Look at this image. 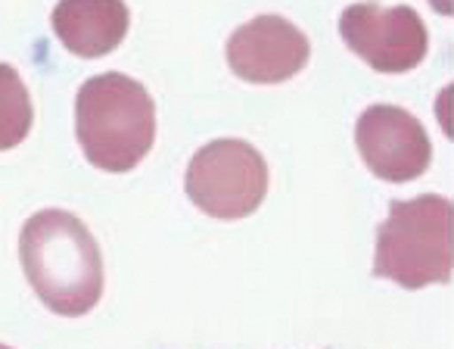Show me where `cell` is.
I'll return each instance as SVG.
<instances>
[{
  "label": "cell",
  "mask_w": 454,
  "mask_h": 349,
  "mask_svg": "<svg viewBox=\"0 0 454 349\" xmlns=\"http://www.w3.org/2000/svg\"><path fill=\"white\" fill-rule=\"evenodd\" d=\"M20 259L38 299L66 318L88 315L103 297V256L94 234L66 210H41L22 225Z\"/></svg>",
  "instance_id": "cell-1"
},
{
  "label": "cell",
  "mask_w": 454,
  "mask_h": 349,
  "mask_svg": "<svg viewBox=\"0 0 454 349\" xmlns=\"http://www.w3.org/2000/svg\"><path fill=\"white\" fill-rule=\"evenodd\" d=\"M75 134L90 165L131 171L156 140V103L150 91L121 72H103L78 88Z\"/></svg>",
  "instance_id": "cell-2"
},
{
  "label": "cell",
  "mask_w": 454,
  "mask_h": 349,
  "mask_svg": "<svg viewBox=\"0 0 454 349\" xmlns=\"http://www.w3.org/2000/svg\"><path fill=\"white\" fill-rule=\"evenodd\" d=\"M451 222V200L439 194L392 200L389 216L377 228L373 278L395 281L404 290L448 284L454 268Z\"/></svg>",
  "instance_id": "cell-3"
},
{
  "label": "cell",
  "mask_w": 454,
  "mask_h": 349,
  "mask_svg": "<svg viewBox=\"0 0 454 349\" xmlns=\"http://www.w3.org/2000/svg\"><path fill=\"white\" fill-rule=\"evenodd\" d=\"M187 197L212 218L237 222L253 216L268 194V163L253 144L221 138L196 150L187 165Z\"/></svg>",
  "instance_id": "cell-4"
},
{
  "label": "cell",
  "mask_w": 454,
  "mask_h": 349,
  "mask_svg": "<svg viewBox=\"0 0 454 349\" xmlns=\"http://www.w3.org/2000/svg\"><path fill=\"white\" fill-rule=\"evenodd\" d=\"M340 35L355 57L386 75H402L427 57L429 35L417 10L383 7L377 0L352 4L340 16Z\"/></svg>",
  "instance_id": "cell-5"
},
{
  "label": "cell",
  "mask_w": 454,
  "mask_h": 349,
  "mask_svg": "<svg viewBox=\"0 0 454 349\" xmlns=\"http://www.w3.org/2000/svg\"><path fill=\"white\" fill-rule=\"evenodd\" d=\"M355 144L371 175L389 185L420 178L433 163V144L420 119L389 103H377L361 113L355 125Z\"/></svg>",
  "instance_id": "cell-6"
},
{
  "label": "cell",
  "mask_w": 454,
  "mask_h": 349,
  "mask_svg": "<svg viewBox=\"0 0 454 349\" xmlns=\"http://www.w3.org/2000/svg\"><path fill=\"white\" fill-rule=\"evenodd\" d=\"M311 44L284 16H255L227 38V66L249 84H280L309 66Z\"/></svg>",
  "instance_id": "cell-7"
},
{
  "label": "cell",
  "mask_w": 454,
  "mask_h": 349,
  "mask_svg": "<svg viewBox=\"0 0 454 349\" xmlns=\"http://www.w3.org/2000/svg\"><path fill=\"white\" fill-rule=\"evenodd\" d=\"M51 26L69 53L97 59L113 53L125 41L131 13L125 0H59Z\"/></svg>",
  "instance_id": "cell-8"
},
{
  "label": "cell",
  "mask_w": 454,
  "mask_h": 349,
  "mask_svg": "<svg viewBox=\"0 0 454 349\" xmlns=\"http://www.w3.org/2000/svg\"><path fill=\"white\" fill-rule=\"evenodd\" d=\"M35 107L22 75L10 63H0V150H13L28 138Z\"/></svg>",
  "instance_id": "cell-9"
},
{
  "label": "cell",
  "mask_w": 454,
  "mask_h": 349,
  "mask_svg": "<svg viewBox=\"0 0 454 349\" xmlns=\"http://www.w3.org/2000/svg\"><path fill=\"white\" fill-rule=\"evenodd\" d=\"M0 349H10V346H4V343H0Z\"/></svg>",
  "instance_id": "cell-10"
}]
</instances>
